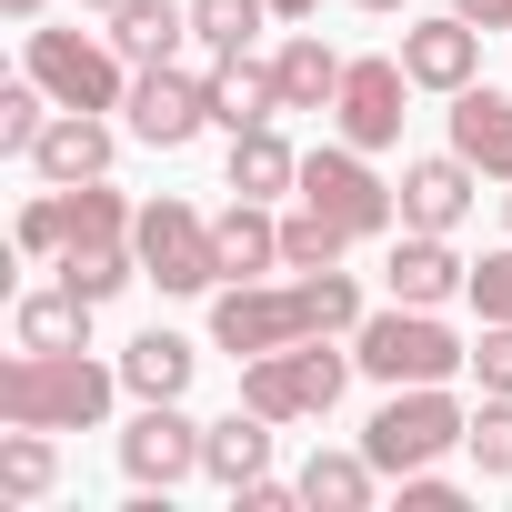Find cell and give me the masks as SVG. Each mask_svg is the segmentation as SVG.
I'll use <instances>...</instances> for the list:
<instances>
[{"label": "cell", "instance_id": "cell-34", "mask_svg": "<svg viewBox=\"0 0 512 512\" xmlns=\"http://www.w3.org/2000/svg\"><path fill=\"white\" fill-rule=\"evenodd\" d=\"M472 302H482V322H512V251L472 262Z\"/></svg>", "mask_w": 512, "mask_h": 512}, {"label": "cell", "instance_id": "cell-21", "mask_svg": "<svg viewBox=\"0 0 512 512\" xmlns=\"http://www.w3.org/2000/svg\"><path fill=\"white\" fill-rule=\"evenodd\" d=\"M231 191L241 201H272V191H302V151L262 121V131H231Z\"/></svg>", "mask_w": 512, "mask_h": 512}, {"label": "cell", "instance_id": "cell-20", "mask_svg": "<svg viewBox=\"0 0 512 512\" xmlns=\"http://www.w3.org/2000/svg\"><path fill=\"white\" fill-rule=\"evenodd\" d=\"M91 312H101V302H81V292L61 282V292H31V302L11 312V332H21V352H91Z\"/></svg>", "mask_w": 512, "mask_h": 512}, {"label": "cell", "instance_id": "cell-25", "mask_svg": "<svg viewBox=\"0 0 512 512\" xmlns=\"http://www.w3.org/2000/svg\"><path fill=\"white\" fill-rule=\"evenodd\" d=\"M181 31H191V11H171V0H121L111 11V51L121 61H171Z\"/></svg>", "mask_w": 512, "mask_h": 512}, {"label": "cell", "instance_id": "cell-13", "mask_svg": "<svg viewBox=\"0 0 512 512\" xmlns=\"http://www.w3.org/2000/svg\"><path fill=\"white\" fill-rule=\"evenodd\" d=\"M402 71H412V91H472V71H482V31L452 11V21H422V31H402Z\"/></svg>", "mask_w": 512, "mask_h": 512}, {"label": "cell", "instance_id": "cell-12", "mask_svg": "<svg viewBox=\"0 0 512 512\" xmlns=\"http://www.w3.org/2000/svg\"><path fill=\"white\" fill-rule=\"evenodd\" d=\"M382 282H392V302H452V292H472V262L442 241V231H402L392 241V262H382Z\"/></svg>", "mask_w": 512, "mask_h": 512}, {"label": "cell", "instance_id": "cell-15", "mask_svg": "<svg viewBox=\"0 0 512 512\" xmlns=\"http://www.w3.org/2000/svg\"><path fill=\"white\" fill-rule=\"evenodd\" d=\"M452 151L482 171V181H512V101L502 91H452Z\"/></svg>", "mask_w": 512, "mask_h": 512}, {"label": "cell", "instance_id": "cell-39", "mask_svg": "<svg viewBox=\"0 0 512 512\" xmlns=\"http://www.w3.org/2000/svg\"><path fill=\"white\" fill-rule=\"evenodd\" d=\"M362 11H402V0H362Z\"/></svg>", "mask_w": 512, "mask_h": 512}, {"label": "cell", "instance_id": "cell-10", "mask_svg": "<svg viewBox=\"0 0 512 512\" xmlns=\"http://www.w3.org/2000/svg\"><path fill=\"white\" fill-rule=\"evenodd\" d=\"M131 131L151 141V151H181L201 121H211V81H191V71H171V61H141V81H131Z\"/></svg>", "mask_w": 512, "mask_h": 512}, {"label": "cell", "instance_id": "cell-3", "mask_svg": "<svg viewBox=\"0 0 512 512\" xmlns=\"http://www.w3.org/2000/svg\"><path fill=\"white\" fill-rule=\"evenodd\" d=\"M352 362L372 382H452V372H472V342H452L422 302H392V312H372L352 332Z\"/></svg>", "mask_w": 512, "mask_h": 512}, {"label": "cell", "instance_id": "cell-29", "mask_svg": "<svg viewBox=\"0 0 512 512\" xmlns=\"http://www.w3.org/2000/svg\"><path fill=\"white\" fill-rule=\"evenodd\" d=\"M342 241H352V231H342V221H322V211L302 201V211L282 221V272H332V262H342Z\"/></svg>", "mask_w": 512, "mask_h": 512}, {"label": "cell", "instance_id": "cell-4", "mask_svg": "<svg viewBox=\"0 0 512 512\" xmlns=\"http://www.w3.org/2000/svg\"><path fill=\"white\" fill-rule=\"evenodd\" d=\"M352 382V352H322V342H282V352H251L241 362V402L272 412V422H322Z\"/></svg>", "mask_w": 512, "mask_h": 512}, {"label": "cell", "instance_id": "cell-5", "mask_svg": "<svg viewBox=\"0 0 512 512\" xmlns=\"http://www.w3.org/2000/svg\"><path fill=\"white\" fill-rule=\"evenodd\" d=\"M462 422H472V412H462V402H452L442 382H392V402L372 412V432H362V452H372V462H382V472L402 482V472H422V462H442V452L462 442Z\"/></svg>", "mask_w": 512, "mask_h": 512}, {"label": "cell", "instance_id": "cell-7", "mask_svg": "<svg viewBox=\"0 0 512 512\" xmlns=\"http://www.w3.org/2000/svg\"><path fill=\"white\" fill-rule=\"evenodd\" d=\"M31 81L61 101V111H121L131 81H121V51L81 41V31H31Z\"/></svg>", "mask_w": 512, "mask_h": 512}, {"label": "cell", "instance_id": "cell-30", "mask_svg": "<svg viewBox=\"0 0 512 512\" xmlns=\"http://www.w3.org/2000/svg\"><path fill=\"white\" fill-rule=\"evenodd\" d=\"M272 21V0H191V31L211 51H251V31Z\"/></svg>", "mask_w": 512, "mask_h": 512}, {"label": "cell", "instance_id": "cell-2", "mask_svg": "<svg viewBox=\"0 0 512 512\" xmlns=\"http://www.w3.org/2000/svg\"><path fill=\"white\" fill-rule=\"evenodd\" d=\"M111 382L101 362L81 352H11L0 362V422H31V432H91L111 412Z\"/></svg>", "mask_w": 512, "mask_h": 512}, {"label": "cell", "instance_id": "cell-19", "mask_svg": "<svg viewBox=\"0 0 512 512\" xmlns=\"http://www.w3.org/2000/svg\"><path fill=\"white\" fill-rule=\"evenodd\" d=\"M31 161H41V181H101V171H111V131H101V111H61V121L31 141Z\"/></svg>", "mask_w": 512, "mask_h": 512}, {"label": "cell", "instance_id": "cell-22", "mask_svg": "<svg viewBox=\"0 0 512 512\" xmlns=\"http://www.w3.org/2000/svg\"><path fill=\"white\" fill-rule=\"evenodd\" d=\"M191 362H201V352H191L181 332H141V342L121 352V382H131L141 402H181V392H191Z\"/></svg>", "mask_w": 512, "mask_h": 512}, {"label": "cell", "instance_id": "cell-1", "mask_svg": "<svg viewBox=\"0 0 512 512\" xmlns=\"http://www.w3.org/2000/svg\"><path fill=\"white\" fill-rule=\"evenodd\" d=\"M322 332H362V292H352V272H302V282H282V292H262V282H231V292H211V342L221 352H282V342H322Z\"/></svg>", "mask_w": 512, "mask_h": 512}, {"label": "cell", "instance_id": "cell-18", "mask_svg": "<svg viewBox=\"0 0 512 512\" xmlns=\"http://www.w3.org/2000/svg\"><path fill=\"white\" fill-rule=\"evenodd\" d=\"M201 472H211L221 492H241L251 472H272V412L241 402L231 422H211V432H201Z\"/></svg>", "mask_w": 512, "mask_h": 512}, {"label": "cell", "instance_id": "cell-32", "mask_svg": "<svg viewBox=\"0 0 512 512\" xmlns=\"http://www.w3.org/2000/svg\"><path fill=\"white\" fill-rule=\"evenodd\" d=\"M21 251H41V262H61V251H71V211H61V191H41V201L21 211Z\"/></svg>", "mask_w": 512, "mask_h": 512}, {"label": "cell", "instance_id": "cell-8", "mask_svg": "<svg viewBox=\"0 0 512 512\" xmlns=\"http://www.w3.org/2000/svg\"><path fill=\"white\" fill-rule=\"evenodd\" d=\"M302 201H312L322 221H342L352 241L392 231V211H402V201H392V191L372 181V161H362L352 141H342V151H312V161H302Z\"/></svg>", "mask_w": 512, "mask_h": 512}, {"label": "cell", "instance_id": "cell-40", "mask_svg": "<svg viewBox=\"0 0 512 512\" xmlns=\"http://www.w3.org/2000/svg\"><path fill=\"white\" fill-rule=\"evenodd\" d=\"M81 11H121V0H81Z\"/></svg>", "mask_w": 512, "mask_h": 512}, {"label": "cell", "instance_id": "cell-37", "mask_svg": "<svg viewBox=\"0 0 512 512\" xmlns=\"http://www.w3.org/2000/svg\"><path fill=\"white\" fill-rule=\"evenodd\" d=\"M0 11H11V21H41V11H51V0H0Z\"/></svg>", "mask_w": 512, "mask_h": 512}, {"label": "cell", "instance_id": "cell-16", "mask_svg": "<svg viewBox=\"0 0 512 512\" xmlns=\"http://www.w3.org/2000/svg\"><path fill=\"white\" fill-rule=\"evenodd\" d=\"M282 111V71L272 61H251V51H221L211 61V121L221 131H262Z\"/></svg>", "mask_w": 512, "mask_h": 512}, {"label": "cell", "instance_id": "cell-6", "mask_svg": "<svg viewBox=\"0 0 512 512\" xmlns=\"http://www.w3.org/2000/svg\"><path fill=\"white\" fill-rule=\"evenodd\" d=\"M131 251H141V272H151L161 292H221V282H231V272H221V221H201L191 201H141Z\"/></svg>", "mask_w": 512, "mask_h": 512}, {"label": "cell", "instance_id": "cell-36", "mask_svg": "<svg viewBox=\"0 0 512 512\" xmlns=\"http://www.w3.org/2000/svg\"><path fill=\"white\" fill-rule=\"evenodd\" d=\"M452 11H462L472 31H512V0H452Z\"/></svg>", "mask_w": 512, "mask_h": 512}, {"label": "cell", "instance_id": "cell-31", "mask_svg": "<svg viewBox=\"0 0 512 512\" xmlns=\"http://www.w3.org/2000/svg\"><path fill=\"white\" fill-rule=\"evenodd\" d=\"M51 131V91L41 81H21V91H0V151H31Z\"/></svg>", "mask_w": 512, "mask_h": 512}, {"label": "cell", "instance_id": "cell-24", "mask_svg": "<svg viewBox=\"0 0 512 512\" xmlns=\"http://www.w3.org/2000/svg\"><path fill=\"white\" fill-rule=\"evenodd\" d=\"M131 272H141L131 231H101V241H71V251H61V282H71L81 302H111V292H121Z\"/></svg>", "mask_w": 512, "mask_h": 512}, {"label": "cell", "instance_id": "cell-28", "mask_svg": "<svg viewBox=\"0 0 512 512\" xmlns=\"http://www.w3.org/2000/svg\"><path fill=\"white\" fill-rule=\"evenodd\" d=\"M462 452L482 462V482H512V392H482V412L462 422Z\"/></svg>", "mask_w": 512, "mask_h": 512}, {"label": "cell", "instance_id": "cell-33", "mask_svg": "<svg viewBox=\"0 0 512 512\" xmlns=\"http://www.w3.org/2000/svg\"><path fill=\"white\" fill-rule=\"evenodd\" d=\"M472 382H482V392H512V322H482V342H472Z\"/></svg>", "mask_w": 512, "mask_h": 512}, {"label": "cell", "instance_id": "cell-26", "mask_svg": "<svg viewBox=\"0 0 512 512\" xmlns=\"http://www.w3.org/2000/svg\"><path fill=\"white\" fill-rule=\"evenodd\" d=\"M51 482H61V452H51V432L11 422V432H0V502H41Z\"/></svg>", "mask_w": 512, "mask_h": 512}, {"label": "cell", "instance_id": "cell-9", "mask_svg": "<svg viewBox=\"0 0 512 512\" xmlns=\"http://www.w3.org/2000/svg\"><path fill=\"white\" fill-rule=\"evenodd\" d=\"M121 472H131L141 492L191 482V472H201V422H191L181 402H141V422L121 432Z\"/></svg>", "mask_w": 512, "mask_h": 512}, {"label": "cell", "instance_id": "cell-38", "mask_svg": "<svg viewBox=\"0 0 512 512\" xmlns=\"http://www.w3.org/2000/svg\"><path fill=\"white\" fill-rule=\"evenodd\" d=\"M272 11H282V21H312V11H322V0H272Z\"/></svg>", "mask_w": 512, "mask_h": 512}, {"label": "cell", "instance_id": "cell-35", "mask_svg": "<svg viewBox=\"0 0 512 512\" xmlns=\"http://www.w3.org/2000/svg\"><path fill=\"white\" fill-rule=\"evenodd\" d=\"M402 512H462V482H442L422 462V472H402Z\"/></svg>", "mask_w": 512, "mask_h": 512}, {"label": "cell", "instance_id": "cell-27", "mask_svg": "<svg viewBox=\"0 0 512 512\" xmlns=\"http://www.w3.org/2000/svg\"><path fill=\"white\" fill-rule=\"evenodd\" d=\"M272 262H282V221H262V201H231L221 211V272L251 282V272H272Z\"/></svg>", "mask_w": 512, "mask_h": 512}, {"label": "cell", "instance_id": "cell-11", "mask_svg": "<svg viewBox=\"0 0 512 512\" xmlns=\"http://www.w3.org/2000/svg\"><path fill=\"white\" fill-rule=\"evenodd\" d=\"M402 91H412L402 61H352V71H342V101H332L342 141H352V151H392V141H402Z\"/></svg>", "mask_w": 512, "mask_h": 512}, {"label": "cell", "instance_id": "cell-23", "mask_svg": "<svg viewBox=\"0 0 512 512\" xmlns=\"http://www.w3.org/2000/svg\"><path fill=\"white\" fill-rule=\"evenodd\" d=\"M372 482H382L372 452H312V462H302V502H312V512H362Z\"/></svg>", "mask_w": 512, "mask_h": 512}, {"label": "cell", "instance_id": "cell-14", "mask_svg": "<svg viewBox=\"0 0 512 512\" xmlns=\"http://www.w3.org/2000/svg\"><path fill=\"white\" fill-rule=\"evenodd\" d=\"M472 181H482V171H472L462 151L412 161V171H402V231H452V221L472 211Z\"/></svg>", "mask_w": 512, "mask_h": 512}, {"label": "cell", "instance_id": "cell-17", "mask_svg": "<svg viewBox=\"0 0 512 512\" xmlns=\"http://www.w3.org/2000/svg\"><path fill=\"white\" fill-rule=\"evenodd\" d=\"M272 71H282V111H332V101H342V71H352V61H342V51H332L322 31H292V41L272 51Z\"/></svg>", "mask_w": 512, "mask_h": 512}]
</instances>
